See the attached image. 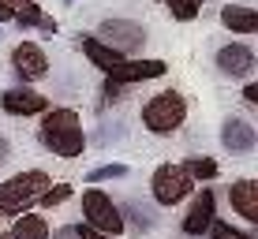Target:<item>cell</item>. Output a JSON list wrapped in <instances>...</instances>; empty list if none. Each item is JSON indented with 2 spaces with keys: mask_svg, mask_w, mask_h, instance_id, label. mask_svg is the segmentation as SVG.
<instances>
[{
  "mask_svg": "<svg viewBox=\"0 0 258 239\" xmlns=\"http://www.w3.org/2000/svg\"><path fill=\"white\" fill-rule=\"evenodd\" d=\"M38 142L49 149L52 157H79L86 149V131H83V120H79L75 109H49L41 112V123H38Z\"/></svg>",
  "mask_w": 258,
  "mask_h": 239,
  "instance_id": "6da1fadb",
  "label": "cell"
},
{
  "mask_svg": "<svg viewBox=\"0 0 258 239\" xmlns=\"http://www.w3.org/2000/svg\"><path fill=\"white\" fill-rule=\"evenodd\" d=\"M52 187V176L45 168H30L12 180L0 183V217H23L34 202H41V194Z\"/></svg>",
  "mask_w": 258,
  "mask_h": 239,
  "instance_id": "7a4b0ae2",
  "label": "cell"
},
{
  "mask_svg": "<svg viewBox=\"0 0 258 239\" xmlns=\"http://www.w3.org/2000/svg\"><path fill=\"white\" fill-rule=\"evenodd\" d=\"M187 120V101L176 90H161L142 105V127L150 135H176Z\"/></svg>",
  "mask_w": 258,
  "mask_h": 239,
  "instance_id": "3957f363",
  "label": "cell"
},
{
  "mask_svg": "<svg viewBox=\"0 0 258 239\" xmlns=\"http://www.w3.org/2000/svg\"><path fill=\"white\" fill-rule=\"evenodd\" d=\"M79 202H83V217H86L90 228H97V232H105V235H123L127 220H123V213L116 209V202H112L101 187H86Z\"/></svg>",
  "mask_w": 258,
  "mask_h": 239,
  "instance_id": "277c9868",
  "label": "cell"
},
{
  "mask_svg": "<svg viewBox=\"0 0 258 239\" xmlns=\"http://www.w3.org/2000/svg\"><path fill=\"white\" fill-rule=\"evenodd\" d=\"M191 187H195V180H191V172L183 165H157L154 176H150V194H154V202L165 206V209L180 206L191 194Z\"/></svg>",
  "mask_w": 258,
  "mask_h": 239,
  "instance_id": "5b68a950",
  "label": "cell"
},
{
  "mask_svg": "<svg viewBox=\"0 0 258 239\" xmlns=\"http://www.w3.org/2000/svg\"><path fill=\"white\" fill-rule=\"evenodd\" d=\"M94 38H101L105 45L120 49L123 56H127V52H142V45H146V30H142L135 19H105L97 26Z\"/></svg>",
  "mask_w": 258,
  "mask_h": 239,
  "instance_id": "8992f818",
  "label": "cell"
},
{
  "mask_svg": "<svg viewBox=\"0 0 258 239\" xmlns=\"http://www.w3.org/2000/svg\"><path fill=\"white\" fill-rule=\"evenodd\" d=\"M213 220H217V194H213L210 187H202L199 194H195L191 209H187V213H183L180 228H183V235L199 239V235H210Z\"/></svg>",
  "mask_w": 258,
  "mask_h": 239,
  "instance_id": "52a82bcc",
  "label": "cell"
},
{
  "mask_svg": "<svg viewBox=\"0 0 258 239\" xmlns=\"http://www.w3.org/2000/svg\"><path fill=\"white\" fill-rule=\"evenodd\" d=\"M12 71L19 75V83H38V78L49 75V56L34 41H19L12 49Z\"/></svg>",
  "mask_w": 258,
  "mask_h": 239,
  "instance_id": "ba28073f",
  "label": "cell"
},
{
  "mask_svg": "<svg viewBox=\"0 0 258 239\" xmlns=\"http://www.w3.org/2000/svg\"><path fill=\"white\" fill-rule=\"evenodd\" d=\"M0 109L12 116H41V112H49V97L30 86H8L0 94Z\"/></svg>",
  "mask_w": 258,
  "mask_h": 239,
  "instance_id": "9c48e42d",
  "label": "cell"
},
{
  "mask_svg": "<svg viewBox=\"0 0 258 239\" xmlns=\"http://www.w3.org/2000/svg\"><path fill=\"white\" fill-rule=\"evenodd\" d=\"M221 146H225L232 157H247V153H254V146H258V131L247 120L228 116L221 123Z\"/></svg>",
  "mask_w": 258,
  "mask_h": 239,
  "instance_id": "30bf717a",
  "label": "cell"
},
{
  "mask_svg": "<svg viewBox=\"0 0 258 239\" xmlns=\"http://www.w3.org/2000/svg\"><path fill=\"white\" fill-rule=\"evenodd\" d=\"M254 64H258L254 49L243 45V41H232V45L217 49V67H221V75H228V78H247L254 71Z\"/></svg>",
  "mask_w": 258,
  "mask_h": 239,
  "instance_id": "8fae6325",
  "label": "cell"
},
{
  "mask_svg": "<svg viewBox=\"0 0 258 239\" xmlns=\"http://www.w3.org/2000/svg\"><path fill=\"white\" fill-rule=\"evenodd\" d=\"M165 71H168L165 60H127V56H123L105 78H109V83L127 86V83H150V78H157V75H165Z\"/></svg>",
  "mask_w": 258,
  "mask_h": 239,
  "instance_id": "7c38bea8",
  "label": "cell"
},
{
  "mask_svg": "<svg viewBox=\"0 0 258 239\" xmlns=\"http://www.w3.org/2000/svg\"><path fill=\"white\" fill-rule=\"evenodd\" d=\"M228 206L236 209L243 220H251V224H258V180H236L232 187H228Z\"/></svg>",
  "mask_w": 258,
  "mask_h": 239,
  "instance_id": "4fadbf2b",
  "label": "cell"
},
{
  "mask_svg": "<svg viewBox=\"0 0 258 239\" xmlns=\"http://www.w3.org/2000/svg\"><path fill=\"white\" fill-rule=\"evenodd\" d=\"M79 49H83V56L90 60V64H94L101 75H109L112 67H116L120 60H123V52H120V49H112V45H105L101 38H83V41H79Z\"/></svg>",
  "mask_w": 258,
  "mask_h": 239,
  "instance_id": "5bb4252c",
  "label": "cell"
},
{
  "mask_svg": "<svg viewBox=\"0 0 258 239\" xmlns=\"http://www.w3.org/2000/svg\"><path fill=\"white\" fill-rule=\"evenodd\" d=\"M49 220L41 217V213H23V217H15L12 220V228H8L0 239H49Z\"/></svg>",
  "mask_w": 258,
  "mask_h": 239,
  "instance_id": "9a60e30c",
  "label": "cell"
},
{
  "mask_svg": "<svg viewBox=\"0 0 258 239\" xmlns=\"http://www.w3.org/2000/svg\"><path fill=\"white\" fill-rule=\"evenodd\" d=\"M221 23L232 34H258V12L243 4H225L221 8Z\"/></svg>",
  "mask_w": 258,
  "mask_h": 239,
  "instance_id": "2e32d148",
  "label": "cell"
},
{
  "mask_svg": "<svg viewBox=\"0 0 258 239\" xmlns=\"http://www.w3.org/2000/svg\"><path fill=\"white\" fill-rule=\"evenodd\" d=\"M15 23L19 26H30V30H41V38H52L56 34V19H52L49 12H41L38 4H26L15 12Z\"/></svg>",
  "mask_w": 258,
  "mask_h": 239,
  "instance_id": "e0dca14e",
  "label": "cell"
},
{
  "mask_svg": "<svg viewBox=\"0 0 258 239\" xmlns=\"http://www.w3.org/2000/svg\"><path fill=\"white\" fill-rule=\"evenodd\" d=\"M127 172H131V168H127V165H120V161H112V165H97V168H90V172H86V183H90V187H97V183H105V180H123Z\"/></svg>",
  "mask_w": 258,
  "mask_h": 239,
  "instance_id": "ac0fdd59",
  "label": "cell"
},
{
  "mask_svg": "<svg viewBox=\"0 0 258 239\" xmlns=\"http://www.w3.org/2000/svg\"><path fill=\"white\" fill-rule=\"evenodd\" d=\"M191 172V180L199 183V180H217V172H221V165L213 161V157H191L187 165H183Z\"/></svg>",
  "mask_w": 258,
  "mask_h": 239,
  "instance_id": "d6986e66",
  "label": "cell"
},
{
  "mask_svg": "<svg viewBox=\"0 0 258 239\" xmlns=\"http://www.w3.org/2000/svg\"><path fill=\"white\" fill-rule=\"evenodd\" d=\"M165 4L172 12V19H180V23L199 19V12H202V0H165Z\"/></svg>",
  "mask_w": 258,
  "mask_h": 239,
  "instance_id": "ffe728a7",
  "label": "cell"
},
{
  "mask_svg": "<svg viewBox=\"0 0 258 239\" xmlns=\"http://www.w3.org/2000/svg\"><path fill=\"white\" fill-rule=\"evenodd\" d=\"M71 198V183H52V187L41 194V209H56L60 202Z\"/></svg>",
  "mask_w": 258,
  "mask_h": 239,
  "instance_id": "44dd1931",
  "label": "cell"
},
{
  "mask_svg": "<svg viewBox=\"0 0 258 239\" xmlns=\"http://www.w3.org/2000/svg\"><path fill=\"white\" fill-rule=\"evenodd\" d=\"M210 239H254V235H251V232H239V228H232L228 220H213Z\"/></svg>",
  "mask_w": 258,
  "mask_h": 239,
  "instance_id": "7402d4cb",
  "label": "cell"
},
{
  "mask_svg": "<svg viewBox=\"0 0 258 239\" xmlns=\"http://www.w3.org/2000/svg\"><path fill=\"white\" fill-rule=\"evenodd\" d=\"M75 235H79V239H116V235L97 232V228H90V224H79V228H75Z\"/></svg>",
  "mask_w": 258,
  "mask_h": 239,
  "instance_id": "603a6c76",
  "label": "cell"
},
{
  "mask_svg": "<svg viewBox=\"0 0 258 239\" xmlns=\"http://www.w3.org/2000/svg\"><path fill=\"white\" fill-rule=\"evenodd\" d=\"M0 23H15V8L8 0H0Z\"/></svg>",
  "mask_w": 258,
  "mask_h": 239,
  "instance_id": "cb8c5ba5",
  "label": "cell"
},
{
  "mask_svg": "<svg viewBox=\"0 0 258 239\" xmlns=\"http://www.w3.org/2000/svg\"><path fill=\"white\" fill-rule=\"evenodd\" d=\"M8 157H12V142H8V138L0 135V168L8 165Z\"/></svg>",
  "mask_w": 258,
  "mask_h": 239,
  "instance_id": "d4e9b609",
  "label": "cell"
},
{
  "mask_svg": "<svg viewBox=\"0 0 258 239\" xmlns=\"http://www.w3.org/2000/svg\"><path fill=\"white\" fill-rule=\"evenodd\" d=\"M243 101L258 105V83H247V86H243Z\"/></svg>",
  "mask_w": 258,
  "mask_h": 239,
  "instance_id": "484cf974",
  "label": "cell"
},
{
  "mask_svg": "<svg viewBox=\"0 0 258 239\" xmlns=\"http://www.w3.org/2000/svg\"><path fill=\"white\" fill-rule=\"evenodd\" d=\"M8 4H12L15 12H19V8H26V4H34V0H8Z\"/></svg>",
  "mask_w": 258,
  "mask_h": 239,
  "instance_id": "4316f807",
  "label": "cell"
}]
</instances>
